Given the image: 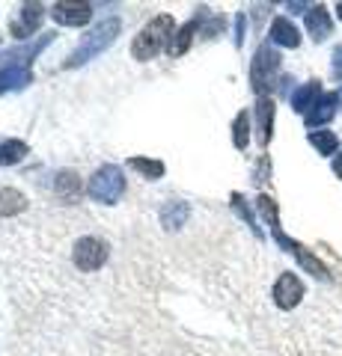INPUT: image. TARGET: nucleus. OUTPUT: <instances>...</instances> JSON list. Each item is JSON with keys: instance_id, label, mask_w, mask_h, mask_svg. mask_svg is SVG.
I'll use <instances>...</instances> for the list:
<instances>
[{"instance_id": "nucleus-28", "label": "nucleus", "mask_w": 342, "mask_h": 356, "mask_svg": "<svg viewBox=\"0 0 342 356\" xmlns=\"http://www.w3.org/2000/svg\"><path fill=\"white\" fill-rule=\"evenodd\" d=\"M336 15H339V18H342V3H336Z\"/></svg>"}, {"instance_id": "nucleus-16", "label": "nucleus", "mask_w": 342, "mask_h": 356, "mask_svg": "<svg viewBox=\"0 0 342 356\" xmlns=\"http://www.w3.org/2000/svg\"><path fill=\"white\" fill-rule=\"evenodd\" d=\"M187 217H191V208H187V202H179V199H173V202H167L161 208V226L167 232L182 229Z\"/></svg>"}, {"instance_id": "nucleus-13", "label": "nucleus", "mask_w": 342, "mask_h": 356, "mask_svg": "<svg viewBox=\"0 0 342 356\" xmlns=\"http://www.w3.org/2000/svg\"><path fill=\"white\" fill-rule=\"evenodd\" d=\"M336 107H339L336 92L322 95L316 102V107L306 113V128H318V125H325V122H330V119H334V113H336Z\"/></svg>"}, {"instance_id": "nucleus-5", "label": "nucleus", "mask_w": 342, "mask_h": 356, "mask_svg": "<svg viewBox=\"0 0 342 356\" xmlns=\"http://www.w3.org/2000/svg\"><path fill=\"white\" fill-rule=\"evenodd\" d=\"M107 255H110V247L102 241V238H81L78 243H75V250H72V259L75 264L81 267V270H98L104 261H107Z\"/></svg>"}, {"instance_id": "nucleus-20", "label": "nucleus", "mask_w": 342, "mask_h": 356, "mask_svg": "<svg viewBox=\"0 0 342 356\" xmlns=\"http://www.w3.org/2000/svg\"><path fill=\"white\" fill-rule=\"evenodd\" d=\"M128 166L137 170L143 178H149V181H158V178H164V172H167L164 161H155V158H128Z\"/></svg>"}, {"instance_id": "nucleus-8", "label": "nucleus", "mask_w": 342, "mask_h": 356, "mask_svg": "<svg viewBox=\"0 0 342 356\" xmlns=\"http://www.w3.org/2000/svg\"><path fill=\"white\" fill-rule=\"evenodd\" d=\"M51 18L65 27H84L93 18V3H57L51 9Z\"/></svg>"}, {"instance_id": "nucleus-15", "label": "nucleus", "mask_w": 342, "mask_h": 356, "mask_svg": "<svg viewBox=\"0 0 342 356\" xmlns=\"http://www.w3.org/2000/svg\"><path fill=\"white\" fill-rule=\"evenodd\" d=\"M256 131H259V143L262 146H268L271 131H274V102L268 95L256 102Z\"/></svg>"}, {"instance_id": "nucleus-10", "label": "nucleus", "mask_w": 342, "mask_h": 356, "mask_svg": "<svg viewBox=\"0 0 342 356\" xmlns=\"http://www.w3.org/2000/svg\"><path fill=\"white\" fill-rule=\"evenodd\" d=\"M334 30V21H330V13L325 6H310L306 13V33L313 36V42H325Z\"/></svg>"}, {"instance_id": "nucleus-18", "label": "nucleus", "mask_w": 342, "mask_h": 356, "mask_svg": "<svg viewBox=\"0 0 342 356\" xmlns=\"http://www.w3.org/2000/svg\"><path fill=\"white\" fill-rule=\"evenodd\" d=\"M54 191H57V196H63L65 202H75V199H78V193H81V178H78V172H72V170L57 172Z\"/></svg>"}, {"instance_id": "nucleus-11", "label": "nucleus", "mask_w": 342, "mask_h": 356, "mask_svg": "<svg viewBox=\"0 0 342 356\" xmlns=\"http://www.w3.org/2000/svg\"><path fill=\"white\" fill-rule=\"evenodd\" d=\"M318 98H322V86H318V81H310V83L297 86L295 92H292V110H295V113H304L306 116L316 107Z\"/></svg>"}, {"instance_id": "nucleus-7", "label": "nucleus", "mask_w": 342, "mask_h": 356, "mask_svg": "<svg viewBox=\"0 0 342 356\" xmlns=\"http://www.w3.org/2000/svg\"><path fill=\"white\" fill-rule=\"evenodd\" d=\"M45 18V6L42 3H21L18 18L13 21V36L15 39H27L30 33H36V27Z\"/></svg>"}, {"instance_id": "nucleus-4", "label": "nucleus", "mask_w": 342, "mask_h": 356, "mask_svg": "<svg viewBox=\"0 0 342 356\" xmlns=\"http://www.w3.org/2000/svg\"><path fill=\"white\" fill-rule=\"evenodd\" d=\"M277 72H280V54L271 48V44H262L253 57L250 65V83H253V92H259L265 98V92L277 83Z\"/></svg>"}, {"instance_id": "nucleus-27", "label": "nucleus", "mask_w": 342, "mask_h": 356, "mask_svg": "<svg viewBox=\"0 0 342 356\" xmlns=\"http://www.w3.org/2000/svg\"><path fill=\"white\" fill-rule=\"evenodd\" d=\"M334 172L342 178V152H336V154H334Z\"/></svg>"}, {"instance_id": "nucleus-19", "label": "nucleus", "mask_w": 342, "mask_h": 356, "mask_svg": "<svg viewBox=\"0 0 342 356\" xmlns=\"http://www.w3.org/2000/svg\"><path fill=\"white\" fill-rule=\"evenodd\" d=\"M27 143L24 140H3L0 143V166H13L27 158Z\"/></svg>"}, {"instance_id": "nucleus-9", "label": "nucleus", "mask_w": 342, "mask_h": 356, "mask_svg": "<svg viewBox=\"0 0 342 356\" xmlns=\"http://www.w3.org/2000/svg\"><path fill=\"white\" fill-rule=\"evenodd\" d=\"M33 81V72L30 65L24 63H9L6 69H0V95L3 92H18Z\"/></svg>"}, {"instance_id": "nucleus-26", "label": "nucleus", "mask_w": 342, "mask_h": 356, "mask_svg": "<svg viewBox=\"0 0 342 356\" xmlns=\"http://www.w3.org/2000/svg\"><path fill=\"white\" fill-rule=\"evenodd\" d=\"M286 9H292V13H310V3H286Z\"/></svg>"}, {"instance_id": "nucleus-1", "label": "nucleus", "mask_w": 342, "mask_h": 356, "mask_svg": "<svg viewBox=\"0 0 342 356\" xmlns=\"http://www.w3.org/2000/svg\"><path fill=\"white\" fill-rule=\"evenodd\" d=\"M119 27H123V21H119L116 15H110V18H104V21H98V24H95V27H93V30L81 39V44L75 48L72 57L65 60V69H78V65L95 60L102 51H107L110 44L116 42Z\"/></svg>"}, {"instance_id": "nucleus-12", "label": "nucleus", "mask_w": 342, "mask_h": 356, "mask_svg": "<svg viewBox=\"0 0 342 356\" xmlns=\"http://www.w3.org/2000/svg\"><path fill=\"white\" fill-rule=\"evenodd\" d=\"M268 36L274 44H280V48H297V44H301V33H297V27L289 18H274Z\"/></svg>"}, {"instance_id": "nucleus-17", "label": "nucleus", "mask_w": 342, "mask_h": 356, "mask_svg": "<svg viewBox=\"0 0 342 356\" xmlns=\"http://www.w3.org/2000/svg\"><path fill=\"white\" fill-rule=\"evenodd\" d=\"M27 208V196L15 191V187H3L0 191V217H15Z\"/></svg>"}, {"instance_id": "nucleus-22", "label": "nucleus", "mask_w": 342, "mask_h": 356, "mask_svg": "<svg viewBox=\"0 0 342 356\" xmlns=\"http://www.w3.org/2000/svg\"><path fill=\"white\" fill-rule=\"evenodd\" d=\"M233 143H235V149H247V143H250V113L247 110H241L233 122Z\"/></svg>"}, {"instance_id": "nucleus-3", "label": "nucleus", "mask_w": 342, "mask_h": 356, "mask_svg": "<svg viewBox=\"0 0 342 356\" xmlns=\"http://www.w3.org/2000/svg\"><path fill=\"white\" fill-rule=\"evenodd\" d=\"M86 193H90V199H95V202H102V205L119 202V196L125 193V175H123V170L114 166V163L98 166L95 175L90 178V184H86Z\"/></svg>"}, {"instance_id": "nucleus-21", "label": "nucleus", "mask_w": 342, "mask_h": 356, "mask_svg": "<svg viewBox=\"0 0 342 356\" xmlns=\"http://www.w3.org/2000/svg\"><path fill=\"white\" fill-rule=\"evenodd\" d=\"M310 146L318 152V154H336L339 149V140H336V134L334 131H310Z\"/></svg>"}, {"instance_id": "nucleus-29", "label": "nucleus", "mask_w": 342, "mask_h": 356, "mask_svg": "<svg viewBox=\"0 0 342 356\" xmlns=\"http://www.w3.org/2000/svg\"><path fill=\"white\" fill-rule=\"evenodd\" d=\"M336 98H339V104H342V89H339V92H336Z\"/></svg>"}, {"instance_id": "nucleus-2", "label": "nucleus", "mask_w": 342, "mask_h": 356, "mask_svg": "<svg viewBox=\"0 0 342 356\" xmlns=\"http://www.w3.org/2000/svg\"><path fill=\"white\" fill-rule=\"evenodd\" d=\"M173 27H176V24H173L170 15H155L146 27L137 33V39L131 42V57L140 60V63L158 57L164 48H170V42H173Z\"/></svg>"}, {"instance_id": "nucleus-6", "label": "nucleus", "mask_w": 342, "mask_h": 356, "mask_svg": "<svg viewBox=\"0 0 342 356\" xmlns=\"http://www.w3.org/2000/svg\"><path fill=\"white\" fill-rule=\"evenodd\" d=\"M301 297H304V282L289 270L280 273V280L274 282V303L289 312V309H295L297 303H301Z\"/></svg>"}, {"instance_id": "nucleus-25", "label": "nucleus", "mask_w": 342, "mask_h": 356, "mask_svg": "<svg viewBox=\"0 0 342 356\" xmlns=\"http://www.w3.org/2000/svg\"><path fill=\"white\" fill-rule=\"evenodd\" d=\"M241 42H244V15L235 18V44L241 48Z\"/></svg>"}, {"instance_id": "nucleus-24", "label": "nucleus", "mask_w": 342, "mask_h": 356, "mask_svg": "<svg viewBox=\"0 0 342 356\" xmlns=\"http://www.w3.org/2000/svg\"><path fill=\"white\" fill-rule=\"evenodd\" d=\"M330 72H334L336 81H342V44L334 48V65H330Z\"/></svg>"}, {"instance_id": "nucleus-14", "label": "nucleus", "mask_w": 342, "mask_h": 356, "mask_svg": "<svg viewBox=\"0 0 342 356\" xmlns=\"http://www.w3.org/2000/svg\"><path fill=\"white\" fill-rule=\"evenodd\" d=\"M203 15H205V13H200L196 18H191V21H187V24H185L182 30H176V33H173V42H170V48H167L170 57H182V54H185L187 48H191L194 33L200 30V21H203Z\"/></svg>"}, {"instance_id": "nucleus-23", "label": "nucleus", "mask_w": 342, "mask_h": 356, "mask_svg": "<svg viewBox=\"0 0 342 356\" xmlns=\"http://www.w3.org/2000/svg\"><path fill=\"white\" fill-rule=\"evenodd\" d=\"M229 205H233V208H235V214H238V217L244 220L247 226L253 229V235H256V238H262V229L256 226V217L250 214V208H247V202H244V196H241V193H233V199H229Z\"/></svg>"}]
</instances>
